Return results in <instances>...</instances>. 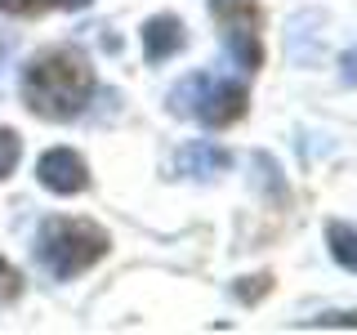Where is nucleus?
<instances>
[{
	"label": "nucleus",
	"mask_w": 357,
	"mask_h": 335,
	"mask_svg": "<svg viewBox=\"0 0 357 335\" xmlns=\"http://www.w3.org/2000/svg\"><path fill=\"white\" fill-rule=\"evenodd\" d=\"M183 40H188V31L174 14H156L143 22V54H148V63H165L170 54L183 50Z\"/></svg>",
	"instance_id": "6"
},
{
	"label": "nucleus",
	"mask_w": 357,
	"mask_h": 335,
	"mask_svg": "<svg viewBox=\"0 0 357 335\" xmlns=\"http://www.w3.org/2000/svg\"><path fill=\"white\" fill-rule=\"evenodd\" d=\"M18 156H22V143H18V134L0 126V179H9V174H14Z\"/></svg>",
	"instance_id": "10"
},
{
	"label": "nucleus",
	"mask_w": 357,
	"mask_h": 335,
	"mask_svg": "<svg viewBox=\"0 0 357 335\" xmlns=\"http://www.w3.org/2000/svg\"><path fill=\"white\" fill-rule=\"evenodd\" d=\"M174 165H178V174H188V179H215L219 170L232 165V156H228V148H215V143L197 139V143H183V148H178Z\"/></svg>",
	"instance_id": "7"
},
{
	"label": "nucleus",
	"mask_w": 357,
	"mask_h": 335,
	"mask_svg": "<svg viewBox=\"0 0 357 335\" xmlns=\"http://www.w3.org/2000/svg\"><path fill=\"white\" fill-rule=\"evenodd\" d=\"M18 290H22V277H18V268L0 260V304H5V299H18Z\"/></svg>",
	"instance_id": "11"
},
{
	"label": "nucleus",
	"mask_w": 357,
	"mask_h": 335,
	"mask_svg": "<svg viewBox=\"0 0 357 335\" xmlns=\"http://www.w3.org/2000/svg\"><path fill=\"white\" fill-rule=\"evenodd\" d=\"M250 107V94H245L241 81H228V76H210V72H192L188 81H178L170 89V112L174 117H192L210 130H223L232 121L245 117Z\"/></svg>",
	"instance_id": "3"
},
{
	"label": "nucleus",
	"mask_w": 357,
	"mask_h": 335,
	"mask_svg": "<svg viewBox=\"0 0 357 335\" xmlns=\"http://www.w3.org/2000/svg\"><path fill=\"white\" fill-rule=\"evenodd\" d=\"M107 232L89 219H45L36 237V260L50 277L67 282V277H81L85 268H94L107 255Z\"/></svg>",
	"instance_id": "2"
},
{
	"label": "nucleus",
	"mask_w": 357,
	"mask_h": 335,
	"mask_svg": "<svg viewBox=\"0 0 357 335\" xmlns=\"http://www.w3.org/2000/svg\"><path fill=\"white\" fill-rule=\"evenodd\" d=\"M94 94V67L76 50H45L22 72V103L40 121H72L81 117Z\"/></svg>",
	"instance_id": "1"
},
{
	"label": "nucleus",
	"mask_w": 357,
	"mask_h": 335,
	"mask_svg": "<svg viewBox=\"0 0 357 335\" xmlns=\"http://www.w3.org/2000/svg\"><path fill=\"white\" fill-rule=\"evenodd\" d=\"M326 246L335 255V264L357 273V223H344V219H331L326 223Z\"/></svg>",
	"instance_id": "8"
},
{
	"label": "nucleus",
	"mask_w": 357,
	"mask_h": 335,
	"mask_svg": "<svg viewBox=\"0 0 357 335\" xmlns=\"http://www.w3.org/2000/svg\"><path fill=\"white\" fill-rule=\"evenodd\" d=\"M36 179H40V188H50V193H59V197H76V193L89 188V165L81 161V152H72V148H50L36 161Z\"/></svg>",
	"instance_id": "5"
},
{
	"label": "nucleus",
	"mask_w": 357,
	"mask_h": 335,
	"mask_svg": "<svg viewBox=\"0 0 357 335\" xmlns=\"http://www.w3.org/2000/svg\"><path fill=\"white\" fill-rule=\"evenodd\" d=\"M312 327H357V313H326V318H317Z\"/></svg>",
	"instance_id": "12"
},
{
	"label": "nucleus",
	"mask_w": 357,
	"mask_h": 335,
	"mask_svg": "<svg viewBox=\"0 0 357 335\" xmlns=\"http://www.w3.org/2000/svg\"><path fill=\"white\" fill-rule=\"evenodd\" d=\"M340 67H344V81H349V85H357V50H349V54H344V59H340Z\"/></svg>",
	"instance_id": "13"
},
{
	"label": "nucleus",
	"mask_w": 357,
	"mask_h": 335,
	"mask_svg": "<svg viewBox=\"0 0 357 335\" xmlns=\"http://www.w3.org/2000/svg\"><path fill=\"white\" fill-rule=\"evenodd\" d=\"M215 18L223 22V45H228V59L241 72H255L264 63V45H259V9L250 0H210Z\"/></svg>",
	"instance_id": "4"
},
{
	"label": "nucleus",
	"mask_w": 357,
	"mask_h": 335,
	"mask_svg": "<svg viewBox=\"0 0 357 335\" xmlns=\"http://www.w3.org/2000/svg\"><path fill=\"white\" fill-rule=\"evenodd\" d=\"M89 0H0V14L31 18V14H50V9H85Z\"/></svg>",
	"instance_id": "9"
}]
</instances>
